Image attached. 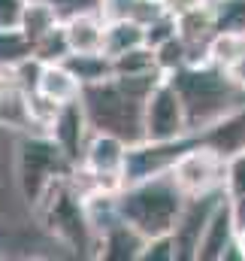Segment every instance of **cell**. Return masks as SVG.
I'll return each instance as SVG.
<instances>
[{"mask_svg":"<svg viewBox=\"0 0 245 261\" xmlns=\"http://www.w3.org/2000/svg\"><path fill=\"white\" fill-rule=\"evenodd\" d=\"M73 161L64 155V149L43 130L34 137H24L18 143V155H15V179L24 200L30 206H37L43 195L64 176L73 173Z\"/></svg>","mask_w":245,"mask_h":261,"instance_id":"5","label":"cell"},{"mask_svg":"<svg viewBox=\"0 0 245 261\" xmlns=\"http://www.w3.org/2000/svg\"><path fill=\"white\" fill-rule=\"evenodd\" d=\"M127 140L109 130H91L82 164L91 167L97 176H124V158H127Z\"/></svg>","mask_w":245,"mask_h":261,"instance_id":"11","label":"cell"},{"mask_svg":"<svg viewBox=\"0 0 245 261\" xmlns=\"http://www.w3.org/2000/svg\"><path fill=\"white\" fill-rule=\"evenodd\" d=\"M136 3H139V0H100L97 12H100V18H103L106 24H109V21H124V18H133Z\"/></svg>","mask_w":245,"mask_h":261,"instance_id":"28","label":"cell"},{"mask_svg":"<svg viewBox=\"0 0 245 261\" xmlns=\"http://www.w3.org/2000/svg\"><path fill=\"white\" fill-rule=\"evenodd\" d=\"M34 55V43L24 37L21 28L15 31H0V70L6 67H15L18 61L30 58Z\"/></svg>","mask_w":245,"mask_h":261,"instance_id":"21","label":"cell"},{"mask_svg":"<svg viewBox=\"0 0 245 261\" xmlns=\"http://www.w3.org/2000/svg\"><path fill=\"white\" fill-rule=\"evenodd\" d=\"M142 43H145V24H139L133 18L109 21L106 24V37H103V55L118 58V55L136 49V46H142Z\"/></svg>","mask_w":245,"mask_h":261,"instance_id":"17","label":"cell"},{"mask_svg":"<svg viewBox=\"0 0 245 261\" xmlns=\"http://www.w3.org/2000/svg\"><path fill=\"white\" fill-rule=\"evenodd\" d=\"M173 37H179V15L176 12H164V15H158L155 21H148L145 24V43L151 46V49H158L161 43H167V40H173Z\"/></svg>","mask_w":245,"mask_h":261,"instance_id":"25","label":"cell"},{"mask_svg":"<svg viewBox=\"0 0 245 261\" xmlns=\"http://www.w3.org/2000/svg\"><path fill=\"white\" fill-rule=\"evenodd\" d=\"M236 234H239V228L233 219V200H230V195H224L206 225V234H203L200 249H197V261H221L224 249L236 240Z\"/></svg>","mask_w":245,"mask_h":261,"instance_id":"12","label":"cell"},{"mask_svg":"<svg viewBox=\"0 0 245 261\" xmlns=\"http://www.w3.org/2000/svg\"><path fill=\"white\" fill-rule=\"evenodd\" d=\"M82 103L88 113V122L94 130H109L118 134L127 143L145 140V125H142V107L145 100H136L112 79L94 82L82 88Z\"/></svg>","mask_w":245,"mask_h":261,"instance_id":"4","label":"cell"},{"mask_svg":"<svg viewBox=\"0 0 245 261\" xmlns=\"http://www.w3.org/2000/svg\"><path fill=\"white\" fill-rule=\"evenodd\" d=\"M155 52H158V67H161L164 76H173L176 70L188 67V46H185L182 37H173V40L161 43Z\"/></svg>","mask_w":245,"mask_h":261,"instance_id":"24","label":"cell"},{"mask_svg":"<svg viewBox=\"0 0 245 261\" xmlns=\"http://www.w3.org/2000/svg\"><path fill=\"white\" fill-rule=\"evenodd\" d=\"M185 206L182 189L173 182L170 173L124 186L118 192V213L124 222H130L133 228H139L145 237H158V234H173L179 213Z\"/></svg>","mask_w":245,"mask_h":261,"instance_id":"1","label":"cell"},{"mask_svg":"<svg viewBox=\"0 0 245 261\" xmlns=\"http://www.w3.org/2000/svg\"><path fill=\"white\" fill-rule=\"evenodd\" d=\"M170 82L179 88L188 110L191 130L209 128L215 119H221L233 107V94L239 91L233 79L215 64H188L170 76Z\"/></svg>","mask_w":245,"mask_h":261,"instance_id":"2","label":"cell"},{"mask_svg":"<svg viewBox=\"0 0 245 261\" xmlns=\"http://www.w3.org/2000/svg\"><path fill=\"white\" fill-rule=\"evenodd\" d=\"M139 261H179L176 237H173V234L148 237V240H145V249H142V258H139Z\"/></svg>","mask_w":245,"mask_h":261,"instance_id":"26","label":"cell"},{"mask_svg":"<svg viewBox=\"0 0 245 261\" xmlns=\"http://www.w3.org/2000/svg\"><path fill=\"white\" fill-rule=\"evenodd\" d=\"M197 143H200V134H188V137H179V140H139V143H130L127 158H124V186L170 173L173 164Z\"/></svg>","mask_w":245,"mask_h":261,"instance_id":"6","label":"cell"},{"mask_svg":"<svg viewBox=\"0 0 245 261\" xmlns=\"http://www.w3.org/2000/svg\"><path fill=\"white\" fill-rule=\"evenodd\" d=\"M67 28V40L70 49L85 55V52H103V37H106V21L100 18V12H79L64 18Z\"/></svg>","mask_w":245,"mask_h":261,"instance_id":"15","label":"cell"},{"mask_svg":"<svg viewBox=\"0 0 245 261\" xmlns=\"http://www.w3.org/2000/svg\"><path fill=\"white\" fill-rule=\"evenodd\" d=\"M145 234L139 228H133L130 222L118 219L112 228H106L100 237H97V258L103 261H139L142 258V249H145Z\"/></svg>","mask_w":245,"mask_h":261,"instance_id":"14","label":"cell"},{"mask_svg":"<svg viewBox=\"0 0 245 261\" xmlns=\"http://www.w3.org/2000/svg\"><path fill=\"white\" fill-rule=\"evenodd\" d=\"M37 91L46 94L55 103H70V100H79L82 97V82H79V76L64 64V61H55V64H43Z\"/></svg>","mask_w":245,"mask_h":261,"instance_id":"16","label":"cell"},{"mask_svg":"<svg viewBox=\"0 0 245 261\" xmlns=\"http://www.w3.org/2000/svg\"><path fill=\"white\" fill-rule=\"evenodd\" d=\"M91 122H88V113H85V103L82 97L79 100H70V103H61L55 122L49 125V137L64 149V155L73 161V164H82L85 158V146H88V137H91Z\"/></svg>","mask_w":245,"mask_h":261,"instance_id":"10","label":"cell"},{"mask_svg":"<svg viewBox=\"0 0 245 261\" xmlns=\"http://www.w3.org/2000/svg\"><path fill=\"white\" fill-rule=\"evenodd\" d=\"M233 200V219H236V228L245 231V197H230Z\"/></svg>","mask_w":245,"mask_h":261,"instance_id":"32","label":"cell"},{"mask_svg":"<svg viewBox=\"0 0 245 261\" xmlns=\"http://www.w3.org/2000/svg\"><path fill=\"white\" fill-rule=\"evenodd\" d=\"M64 64L79 76L82 88H85V85H94V82H106V79H112V76H115L112 58H109V55H103V52H85V55L73 52V55H67V58H64Z\"/></svg>","mask_w":245,"mask_h":261,"instance_id":"19","label":"cell"},{"mask_svg":"<svg viewBox=\"0 0 245 261\" xmlns=\"http://www.w3.org/2000/svg\"><path fill=\"white\" fill-rule=\"evenodd\" d=\"M224 164H227V158H221L215 149H209L200 140L197 146H191L182 158L173 164L170 176L182 189L185 197L206 195V192L224 189Z\"/></svg>","mask_w":245,"mask_h":261,"instance_id":"8","label":"cell"},{"mask_svg":"<svg viewBox=\"0 0 245 261\" xmlns=\"http://www.w3.org/2000/svg\"><path fill=\"white\" fill-rule=\"evenodd\" d=\"M215 24L227 34H245V0H212Z\"/></svg>","mask_w":245,"mask_h":261,"instance_id":"23","label":"cell"},{"mask_svg":"<svg viewBox=\"0 0 245 261\" xmlns=\"http://www.w3.org/2000/svg\"><path fill=\"white\" fill-rule=\"evenodd\" d=\"M61 12L49 3V0H27L24 3V15H21V31L30 43L43 40L49 31H55L61 24Z\"/></svg>","mask_w":245,"mask_h":261,"instance_id":"18","label":"cell"},{"mask_svg":"<svg viewBox=\"0 0 245 261\" xmlns=\"http://www.w3.org/2000/svg\"><path fill=\"white\" fill-rule=\"evenodd\" d=\"M227 76L233 79V85H236V88H245V55L230 67V70H227Z\"/></svg>","mask_w":245,"mask_h":261,"instance_id":"31","label":"cell"},{"mask_svg":"<svg viewBox=\"0 0 245 261\" xmlns=\"http://www.w3.org/2000/svg\"><path fill=\"white\" fill-rule=\"evenodd\" d=\"M142 125H145V140H179V137L194 134L188 122L185 100L179 88L170 82V76H164L155 85V91L145 97Z\"/></svg>","mask_w":245,"mask_h":261,"instance_id":"7","label":"cell"},{"mask_svg":"<svg viewBox=\"0 0 245 261\" xmlns=\"http://www.w3.org/2000/svg\"><path fill=\"white\" fill-rule=\"evenodd\" d=\"M224 192L230 197H245V152H236L224 164Z\"/></svg>","mask_w":245,"mask_h":261,"instance_id":"27","label":"cell"},{"mask_svg":"<svg viewBox=\"0 0 245 261\" xmlns=\"http://www.w3.org/2000/svg\"><path fill=\"white\" fill-rule=\"evenodd\" d=\"M37 210H40L43 225L49 228V234H55V240H61L76 255H94L91 249H97V231L91 225L85 197L73 189L70 176L58 179L43 195Z\"/></svg>","mask_w":245,"mask_h":261,"instance_id":"3","label":"cell"},{"mask_svg":"<svg viewBox=\"0 0 245 261\" xmlns=\"http://www.w3.org/2000/svg\"><path fill=\"white\" fill-rule=\"evenodd\" d=\"M236 237H239V243H242V249H245V231H239Z\"/></svg>","mask_w":245,"mask_h":261,"instance_id":"33","label":"cell"},{"mask_svg":"<svg viewBox=\"0 0 245 261\" xmlns=\"http://www.w3.org/2000/svg\"><path fill=\"white\" fill-rule=\"evenodd\" d=\"M34 55H37L43 64H55V61H64L67 55H73L70 40H67V28H64V21L55 28V31H49L43 40H37V43H34Z\"/></svg>","mask_w":245,"mask_h":261,"instance_id":"22","label":"cell"},{"mask_svg":"<svg viewBox=\"0 0 245 261\" xmlns=\"http://www.w3.org/2000/svg\"><path fill=\"white\" fill-rule=\"evenodd\" d=\"M167 3V9L170 12H176V15H182L188 9H197V6H203V3H209V0H164Z\"/></svg>","mask_w":245,"mask_h":261,"instance_id":"30","label":"cell"},{"mask_svg":"<svg viewBox=\"0 0 245 261\" xmlns=\"http://www.w3.org/2000/svg\"><path fill=\"white\" fill-rule=\"evenodd\" d=\"M224 195H227L224 189H215V192H206V195L185 197L179 222L173 228V237H176V246H179V261H197V249H200V240L206 234V225H209L212 213L218 210Z\"/></svg>","mask_w":245,"mask_h":261,"instance_id":"9","label":"cell"},{"mask_svg":"<svg viewBox=\"0 0 245 261\" xmlns=\"http://www.w3.org/2000/svg\"><path fill=\"white\" fill-rule=\"evenodd\" d=\"M112 67H115V76H136V73H155V70H161L158 67V52L148 43H142V46L124 52L118 58H112Z\"/></svg>","mask_w":245,"mask_h":261,"instance_id":"20","label":"cell"},{"mask_svg":"<svg viewBox=\"0 0 245 261\" xmlns=\"http://www.w3.org/2000/svg\"><path fill=\"white\" fill-rule=\"evenodd\" d=\"M49 3L61 12V18L79 15V12H97V6H100V0H49Z\"/></svg>","mask_w":245,"mask_h":261,"instance_id":"29","label":"cell"},{"mask_svg":"<svg viewBox=\"0 0 245 261\" xmlns=\"http://www.w3.org/2000/svg\"><path fill=\"white\" fill-rule=\"evenodd\" d=\"M197 134L221 158H230L236 152H245V107H230L221 119H215L209 128L197 130Z\"/></svg>","mask_w":245,"mask_h":261,"instance_id":"13","label":"cell"}]
</instances>
